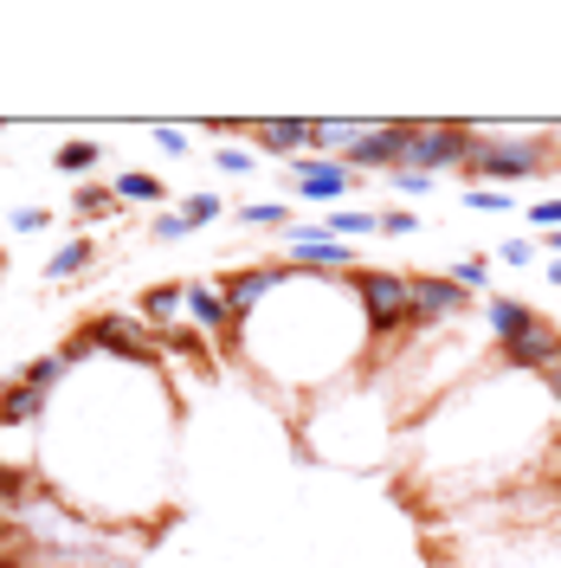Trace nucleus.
<instances>
[{
  "label": "nucleus",
  "instance_id": "nucleus-29",
  "mask_svg": "<svg viewBox=\"0 0 561 568\" xmlns=\"http://www.w3.org/2000/svg\"><path fill=\"white\" fill-rule=\"evenodd\" d=\"M536 240H523V233H517V240H503V246H497V258H503V265H536Z\"/></svg>",
  "mask_w": 561,
  "mask_h": 568
},
{
  "label": "nucleus",
  "instance_id": "nucleus-6",
  "mask_svg": "<svg viewBox=\"0 0 561 568\" xmlns=\"http://www.w3.org/2000/svg\"><path fill=\"white\" fill-rule=\"evenodd\" d=\"M284 278H290V265H246V272H233V278L220 284V291H226V311H233V336H246L252 311H258Z\"/></svg>",
  "mask_w": 561,
  "mask_h": 568
},
{
  "label": "nucleus",
  "instance_id": "nucleus-23",
  "mask_svg": "<svg viewBox=\"0 0 561 568\" xmlns=\"http://www.w3.org/2000/svg\"><path fill=\"white\" fill-rule=\"evenodd\" d=\"M220 213H226V201H220V194H187V201H181V220H187V233H194V226H213Z\"/></svg>",
  "mask_w": 561,
  "mask_h": 568
},
{
  "label": "nucleus",
  "instance_id": "nucleus-4",
  "mask_svg": "<svg viewBox=\"0 0 561 568\" xmlns=\"http://www.w3.org/2000/svg\"><path fill=\"white\" fill-rule=\"evenodd\" d=\"M78 336H84L91 349L116 355V362H136V368H142V362H155V349H162V343H155V336H149L136 317H123V311H104V317H91L84 329H78Z\"/></svg>",
  "mask_w": 561,
  "mask_h": 568
},
{
  "label": "nucleus",
  "instance_id": "nucleus-32",
  "mask_svg": "<svg viewBox=\"0 0 561 568\" xmlns=\"http://www.w3.org/2000/svg\"><path fill=\"white\" fill-rule=\"evenodd\" d=\"M529 226H536V233H561V201H536V207H529Z\"/></svg>",
  "mask_w": 561,
  "mask_h": 568
},
{
  "label": "nucleus",
  "instance_id": "nucleus-1",
  "mask_svg": "<svg viewBox=\"0 0 561 568\" xmlns=\"http://www.w3.org/2000/svg\"><path fill=\"white\" fill-rule=\"evenodd\" d=\"M549 169V142L536 136H510V142H491L471 130V149H465V169L458 175L471 187H510V181H529Z\"/></svg>",
  "mask_w": 561,
  "mask_h": 568
},
{
  "label": "nucleus",
  "instance_id": "nucleus-19",
  "mask_svg": "<svg viewBox=\"0 0 561 568\" xmlns=\"http://www.w3.org/2000/svg\"><path fill=\"white\" fill-rule=\"evenodd\" d=\"M116 207H123V201H116V187H104V181H84V187L71 194V213H78V220H110Z\"/></svg>",
  "mask_w": 561,
  "mask_h": 568
},
{
  "label": "nucleus",
  "instance_id": "nucleus-33",
  "mask_svg": "<svg viewBox=\"0 0 561 568\" xmlns=\"http://www.w3.org/2000/svg\"><path fill=\"white\" fill-rule=\"evenodd\" d=\"M149 233H155V240H187V220H181V213H155Z\"/></svg>",
  "mask_w": 561,
  "mask_h": 568
},
{
  "label": "nucleus",
  "instance_id": "nucleus-25",
  "mask_svg": "<svg viewBox=\"0 0 561 568\" xmlns=\"http://www.w3.org/2000/svg\"><path fill=\"white\" fill-rule=\"evenodd\" d=\"M239 220H246V226H290V207H284V201H246Z\"/></svg>",
  "mask_w": 561,
  "mask_h": 568
},
{
  "label": "nucleus",
  "instance_id": "nucleus-11",
  "mask_svg": "<svg viewBox=\"0 0 561 568\" xmlns=\"http://www.w3.org/2000/svg\"><path fill=\"white\" fill-rule=\"evenodd\" d=\"M187 317H194L201 336H233V311H226L220 284H187Z\"/></svg>",
  "mask_w": 561,
  "mask_h": 568
},
{
  "label": "nucleus",
  "instance_id": "nucleus-36",
  "mask_svg": "<svg viewBox=\"0 0 561 568\" xmlns=\"http://www.w3.org/2000/svg\"><path fill=\"white\" fill-rule=\"evenodd\" d=\"M549 284H555V291H561V258H549Z\"/></svg>",
  "mask_w": 561,
  "mask_h": 568
},
{
  "label": "nucleus",
  "instance_id": "nucleus-27",
  "mask_svg": "<svg viewBox=\"0 0 561 568\" xmlns=\"http://www.w3.org/2000/svg\"><path fill=\"white\" fill-rule=\"evenodd\" d=\"M162 349H181V355H207V336H201V329H162Z\"/></svg>",
  "mask_w": 561,
  "mask_h": 568
},
{
  "label": "nucleus",
  "instance_id": "nucleus-2",
  "mask_svg": "<svg viewBox=\"0 0 561 568\" xmlns=\"http://www.w3.org/2000/svg\"><path fill=\"white\" fill-rule=\"evenodd\" d=\"M355 304H361V317L375 336H394V329H407L414 323V297H407V272H375V265H355L349 278Z\"/></svg>",
  "mask_w": 561,
  "mask_h": 568
},
{
  "label": "nucleus",
  "instance_id": "nucleus-3",
  "mask_svg": "<svg viewBox=\"0 0 561 568\" xmlns=\"http://www.w3.org/2000/svg\"><path fill=\"white\" fill-rule=\"evenodd\" d=\"M465 149H471V123H414L407 130V162L400 169H414V175H446V169H465Z\"/></svg>",
  "mask_w": 561,
  "mask_h": 568
},
{
  "label": "nucleus",
  "instance_id": "nucleus-5",
  "mask_svg": "<svg viewBox=\"0 0 561 568\" xmlns=\"http://www.w3.org/2000/svg\"><path fill=\"white\" fill-rule=\"evenodd\" d=\"M407 130H414V123H368L361 142L343 155V169H349V175H381V169L394 175V169L407 162Z\"/></svg>",
  "mask_w": 561,
  "mask_h": 568
},
{
  "label": "nucleus",
  "instance_id": "nucleus-21",
  "mask_svg": "<svg viewBox=\"0 0 561 568\" xmlns=\"http://www.w3.org/2000/svg\"><path fill=\"white\" fill-rule=\"evenodd\" d=\"M65 368H71L65 349H59V355H39V362H27V368H20V382H27V388H39V394H52L59 382H65Z\"/></svg>",
  "mask_w": 561,
  "mask_h": 568
},
{
  "label": "nucleus",
  "instance_id": "nucleus-16",
  "mask_svg": "<svg viewBox=\"0 0 561 568\" xmlns=\"http://www.w3.org/2000/svg\"><path fill=\"white\" fill-rule=\"evenodd\" d=\"M368 123H349V116H329V123H316V155H329V162H343L355 142H361Z\"/></svg>",
  "mask_w": 561,
  "mask_h": 568
},
{
  "label": "nucleus",
  "instance_id": "nucleus-39",
  "mask_svg": "<svg viewBox=\"0 0 561 568\" xmlns=\"http://www.w3.org/2000/svg\"><path fill=\"white\" fill-rule=\"evenodd\" d=\"M555 497H561V478H555Z\"/></svg>",
  "mask_w": 561,
  "mask_h": 568
},
{
  "label": "nucleus",
  "instance_id": "nucleus-38",
  "mask_svg": "<svg viewBox=\"0 0 561 568\" xmlns=\"http://www.w3.org/2000/svg\"><path fill=\"white\" fill-rule=\"evenodd\" d=\"M555 453H561V433H555Z\"/></svg>",
  "mask_w": 561,
  "mask_h": 568
},
{
  "label": "nucleus",
  "instance_id": "nucleus-15",
  "mask_svg": "<svg viewBox=\"0 0 561 568\" xmlns=\"http://www.w3.org/2000/svg\"><path fill=\"white\" fill-rule=\"evenodd\" d=\"M136 304H142V323H175V311H187V284H149Z\"/></svg>",
  "mask_w": 561,
  "mask_h": 568
},
{
  "label": "nucleus",
  "instance_id": "nucleus-30",
  "mask_svg": "<svg viewBox=\"0 0 561 568\" xmlns=\"http://www.w3.org/2000/svg\"><path fill=\"white\" fill-rule=\"evenodd\" d=\"M149 136H155V149H162V155H194V149H187V136H181L175 123H155Z\"/></svg>",
  "mask_w": 561,
  "mask_h": 568
},
{
  "label": "nucleus",
  "instance_id": "nucleus-7",
  "mask_svg": "<svg viewBox=\"0 0 561 568\" xmlns=\"http://www.w3.org/2000/svg\"><path fill=\"white\" fill-rule=\"evenodd\" d=\"M407 297H414V323H452V317H465V304H471V291H458L446 272H414L407 278Z\"/></svg>",
  "mask_w": 561,
  "mask_h": 568
},
{
  "label": "nucleus",
  "instance_id": "nucleus-8",
  "mask_svg": "<svg viewBox=\"0 0 561 568\" xmlns=\"http://www.w3.org/2000/svg\"><path fill=\"white\" fill-rule=\"evenodd\" d=\"M284 175H290V187L304 201H336V194H349L355 181H361L343 162H329V155H297V162H284Z\"/></svg>",
  "mask_w": 561,
  "mask_h": 568
},
{
  "label": "nucleus",
  "instance_id": "nucleus-28",
  "mask_svg": "<svg viewBox=\"0 0 561 568\" xmlns=\"http://www.w3.org/2000/svg\"><path fill=\"white\" fill-rule=\"evenodd\" d=\"M213 162H220L226 175H252V169H258V155H252V149H213Z\"/></svg>",
  "mask_w": 561,
  "mask_h": 568
},
{
  "label": "nucleus",
  "instance_id": "nucleus-22",
  "mask_svg": "<svg viewBox=\"0 0 561 568\" xmlns=\"http://www.w3.org/2000/svg\"><path fill=\"white\" fill-rule=\"evenodd\" d=\"M446 278H452L458 291H484V284H491V258H452Z\"/></svg>",
  "mask_w": 561,
  "mask_h": 568
},
{
  "label": "nucleus",
  "instance_id": "nucleus-18",
  "mask_svg": "<svg viewBox=\"0 0 561 568\" xmlns=\"http://www.w3.org/2000/svg\"><path fill=\"white\" fill-rule=\"evenodd\" d=\"M110 187H116V201H149V207H155V201H169V181L149 175V169H130V175H116Z\"/></svg>",
  "mask_w": 561,
  "mask_h": 568
},
{
  "label": "nucleus",
  "instance_id": "nucleus-12",
  "mask_svg": "<svg viewBox=\"0 0 561 568\" xmlns=\"http://www.w3.org/2000/svg\"><path fill=\"white\" fill-rule=\"evenodd\" d=\"M45 407H52V394L27 388V382H7V388H0V433H13V426H33V420H45Z\"/></svg>",
  "mask_w": 561,
  "mask_h": 568
},
{
  "label": "nucleus",
  "instance_id": "nucleus-31",
  "mask_svg": "<svg viewBox=\"0 0 561 568\" xmlns=\"http://www.w3.org/2000/svg\"><path fill=\"white\" fill-rule=\"evenodd\" d=\"M394 194H414V201H420V194H432V175H414V169H394Z\"/></svg>",
  "mask_w": 561,
  "mask_h": 568
},
{
  "label": "nucleus",
  "instance_id": "nucleus-20",
  "mask_svg": "<svg viewBox=\"0 0 561 568\" xmlns=\"http://www.w3.org/2000/svg\"><path fill=\"white\" fill-rule=\"evenodd\" d=\"M65 175H98V162H104V142H91V136H71L59 155H52Z\"/></svg>",
  "mask_w": 561,
  "mask_h": 568
},
{
  "label": "nucleus",
  "instance_id": "nucleus-26",
  "mask_svg": "<svg viewBox=\"0 0 561 568\" xmlns=\"http://www.w3.org/2000/svg\"><path fill=\"white\" fill-rule=\"evenodd\" d=\"M381 233H387V240H407V233H420V213H414V207H381Z\"/></svg>",
  "mask_w": 561,
  "mask_h": 568
},
{
  "label": "nucleus",
  "instance_id": "nucleus-9",
  "mask_svg": "<svg viewBox=\"0 0 561 568\" xmlns=\"http://www.w3.org/2000/svg\"><path fill=\"white\" fill-rule=\"evenodd\" d=\"M503 362H510V368H529V375H549V368L561 362V329L549 317H536L523 336L503 343Z\"/></svg>",
  "mask_w": 561,
  "mask_h": 568
},
{
  "label": "nucleus",
  "instance_id": "nucleus-37",
  "mask_svg": "<svg viewBox=\"0 0 561 568\" xmlns=\"http://www.w3.org/2000/svg\"><path fill=\"white\" fill-rule=\"evenodd\" d=\"M13 530V510H7V504H0V536Z\"/></svg>",
  "mask_w": 561,
  "mask_h": 568
},
{
  "label": "nucleus",
  "instance_id": "nucleus-14",
  "mask_svg": "<svg viewBox=\"0 0 561 568\" xmlns=\"http://www.w3.org/2000/svg\"><path fill=\"white\" fill-rule=\"evenodd\" d=\"M484 317H491L497 343H510V336H523L529 323H536V311H529L523 297H491V304H484Z\"/></svg>",
  "mask_w": 561,
  "mask_h": 568
},
{
  "label": "nucleus",
  "instance_id": "nucleus-13",
  "mask_svg": "<svg viewBox=\"0 0 561 568\" xmlns=\"http://www.w3.org/2000/svg\"><path fill=\"white\" fill-rule=\"evenodd\" d=\"M91 265H98V246L78 233V240H65V246L45 258V284H71L78 272H91Z\"/></svg>",
  "mask_w": 561,
  "mask_h": 568
},
{
  "label": "nucleus",
  "instance_id": "nucleus-10",
  "mask_svg": "<svg viewBox=\"0 0 561 568\" xmlns=\"http://www.w3.org/2000/svg\"><path fill=\"white\" fill-rule=\"evenodd\" d=\"M252 142L297 162V155H316V123L310 116H265V123H252Z\"/></svg>",
  "mask_w": 561,
  "mask_h": 568
},
{
  "label": "nucleus",
  "instance_id": "nucleus-34",
  "mask_svg": "<svg viewBox=\"0 0 561 568\" xmlns=\"http://www.w3.org/2000/svg\"><path fill=\"white\" fill-rule=\"evenodd\" d=\"M45 226V207H20L13 213V233H39Z\"/></svg>",
  "mask_w": 561,
  "mask_h": 568
},
{
  "label": "nucleus",
  "instance_id": "nucleus-35",
  "mask_svg": "<svg viewBox=\"0 0 561 568\" xmlns=\"http://www.w3.org/2000/svg\"><path fill=\"white\" fill-rule=\"evenodd\" d=\"M542 388H549V400H555V407H561V362H555V368H549V375H542Z\"/></svg>",
  "mask_w": 561,
  "mask_h": 568
},
{
  "label": "nucleus",
  "instance_id": "nucleus-17",
  "mask_svg": "<svg viewBox=\"0 0 561 568\" xmlns=\"http://www.w3.org/2000/svg\"><path fill=\"white\" fill-rule=\"evenodd\" d=\"M323 226H329V233H336V240H368V233H381V213H368V207H336L329 213V220H323Z\"/></svg>",
  "mask_w": 561,
  "mask_h": 568
},
{
  "label": "nucleus",
  "instance_id": "nucleus-24",
  "mask_svg": "<svg viewBox=\"0 0 561 568\" xmlns=\"http://www.w3.org/2000/svg\"><path fill=\"white\" fill-rule=\"evenodd\" d=\"M465 207L471 213H517L510 187H465Z\"/></svg>",
  "mask_w": 561,
  "mask_h": 568
}]
</instances>
